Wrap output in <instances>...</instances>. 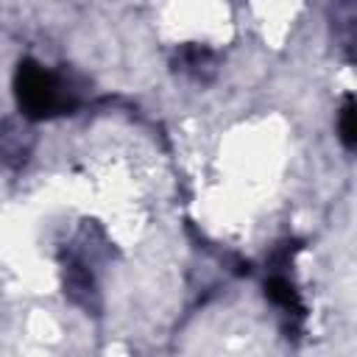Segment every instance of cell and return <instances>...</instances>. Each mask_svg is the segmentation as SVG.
<instances>
[{
	"instance_id": "5",
	"label": "cell",
	"mask_w": 357,
	"mask_h": 357,
	"mask_svg": "<svg viewBox=\"0 0 357 357\" xmlns=\"http://www.w3.org/2000/svg\"><path fill=\"white\" fill-rule=\"evenodd\" d=\"M337 128H340V142L346 145V151H354V145H357V126H354V95H346V98H343V109H340Z\"/></svg>"
},
{
	"instance_id": "2",
	"label": "cell",
	"mask_w": 357,
	"mask_h": 357,
	"mask_svg": "<svg viewBox=\"0 0 357 357\" xmlns=\"http://www.w3.org/2000/svg\"><path fill=\"white\" fill-rule=\"evenodd\" d=\"M64 287H67V296L86 307V310H98V301H95V284H92V276L89 271L81 265V262H70L64 268Z\"/></svg>"
},
{
	"instance_id": "4",
	"label": "cell",
	"mask_w": 357,
	"mask_h": 357,
	"mask_svg": "<svg viewBox=\"0 0 357 357\" xmlns=\"http://www.w3.org/2000/svg\"><path fill=\"white\" fill-rule=\"evenodd\" d=\"M265 296H268L276 307H282L284 315H296V318L304 315L301 301H298V293H296V287L290 284V279H287L284 273H273V276L265 282Z\"/></svg>"
},
{
	"instance_id": "3",
	"label": "cell",
	"mask_w": 357,
	"mask_h": 357,
	"mask_svg": "<svg viewBox=\"0 0 357 357\" xmlns=\"http://www.w3.org/2000/svg\"><path fill=\"white\" fill-rule=\"evenodd\" d=\"M176 70L192 75L195 81H206L215 73V53L206 47H198V45H187L176 56Z\"/></svg>"
},
{
	"instance_id": "1",
	"label": "cell",
	"mask_w": 357,
	"mask_h": 357,
	"mask_svg": "<svg viewBox=\"0 0 357 357\" xmlns=\"http://www.w3.org/2000/svg\"><path fill=\"white\" fill-rule=\"evenodd\" d=\"M14 92H17V103L22 114L31 120H42V117L73 109V98L64 89L61 78L45 70L42 64H36L33 59L20 61L17 75H14Z\"/></svg>"
}]
</instances>
